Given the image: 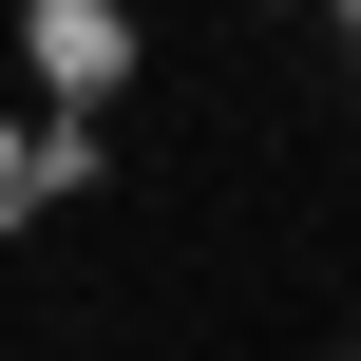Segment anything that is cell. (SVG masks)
<instances>
[{
    "label": "cell",
    "instance_id": "cell-2",
    "mask_svg": "<svg viewBox=\"0 0 361 361\" xmlns=\"http://www.w3.org/2000/svg\"><path fill=\"white\" fill-rule=\"evenodd\" d=\"M324 361H361V343H324Z\"/></svg>",
    "mask_w": 361,
    "mask_h": 361
},
{
    "label": "cell",
    "instance_id": "cell-1",
    "mask_svg": "<svg viewBox=\"0 0 361 361\" xmlns=\"http://www.w3.org/2000/svg\"><path fill=\"white\" fill-rule=\"evenodd\" d=\"M19 190H38V133H0V209H19Z\"/></svg>",
    "mask_w": 361,
    "mask_h": 361
}]
</instances>
